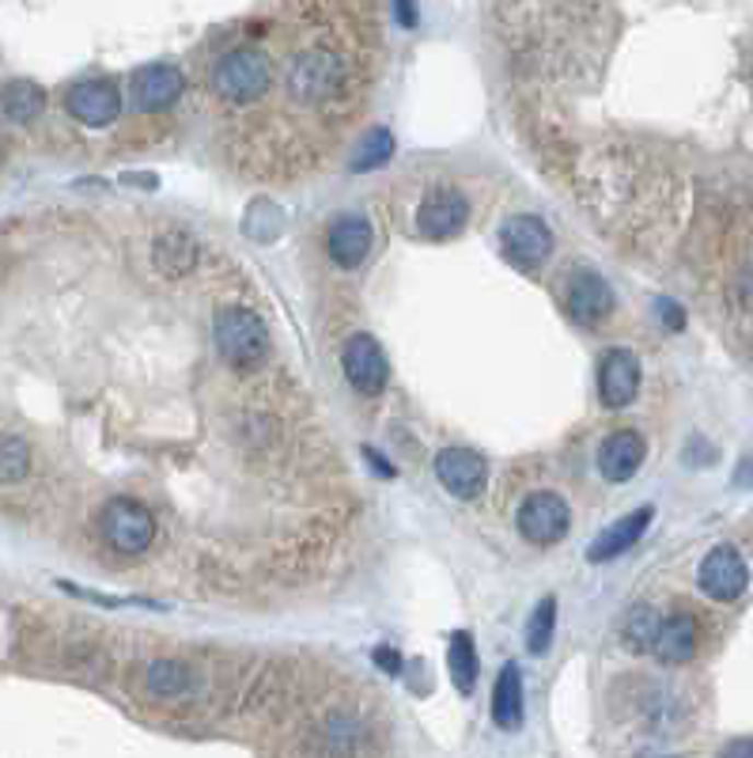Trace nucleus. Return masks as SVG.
<instances>
[{
    "mask_svg": "<svg viewBox=\"0 0 753 758\" xmlns=\"http://www.w3.org/2000/svg\"><path fill=\"white\" fill-rule=\"evenodd\" d=\"M212 342H217V353L228 360L231 368H243V372H254V368L277 365L273 360V331L262 319V311L246 300H223L212 315Z\"/></svg>",
    "mask_w": 753,
    "mask_h": 758,
    "instance_id": "f257e3e1",
    "label": "nucleus"
},
{
    "mask_svg": "<svg viewBox=\"0 0 753 758\" xmlns=\"http://www.w3.org/2000/svg\"><path fill=\"white\" fill-rule=\"evenodd\" d=\"M515 527L526 542H534V547H557V542L568 535V527H572L568 501L553 490H537L515 513Z\"/></svg>",
    "mask_w": 753,
    "mask_h": 758,
    "instance_id": "f03ea898",
    "label": "nucleus"
},
{
    "mask_svg": "<svg viewBox=\"0 0 753 758\" xmlns=\"http://www.w3.org/2000/svg\"><path fill=\"white\" fill-rule=\"evenodd\" d=\"M500 251L519 274H537L553 254V232L537 217H508L500 228Z\"/></svg>",
    "mask_w": 753,
    "mask_h": 758,
    "instance_id": "7ed1b4c3",
    "label": "nucleus"
},
{
    "mask_svg": "<svg viewBox=\"0 0 753 758\" xmlns=\"http://www.w3.org/2000/svg\"><path fill=\"white\" fill-rule=\"evenodd\" d=\"M470 197L451 183H436L417 205V236L454 239L470 225Z\"/></svg>",
    "mask_w": 753,
    "mask_h": 758,
    "instance_id": "20e7f679",
    "label": "nucleus"
},
{
    "mask_svg": "<svg viewBox=\"0 0 753 758\" xmlns=\"http://www.w3.org/2000/svg\"><path fill=\"white\" fill-rule=\"evenodd\" d=\"M697 581H700V592L716 604H734L742 599V592L750 588V565L746 558L739 554V547L731 542H719L705 554V562L697 568Z\"/></svg>",
    "mask_w": 753,
    "mask_h": 758,
    "instance_id": "39448f33",
    "label": "nucleus"
},
{
    "mask_svg": "<svg viewBox=\"0 0 753 758\" xmlns=\"http://www.w3.org/2000/svg\"><path fill=\"white\" fill-rule=\"evenodd\" d=\"M560 303H565L568 319L579 326H599L602 319L614 311V288L606 285V277L594 269L579 266L568 274L565 288H560Z\"/></svg>",
    "mask_w": 753,
    "mask_h": 758,
    "instance_id": "423d86ee",
    "label": "nucleus"
},
{
    "mask_svg": "<svg viewBox=\"0 0 753 758\" xmlns=\"http://www.w3.org/2000/svg\"><path fill=\"white\" fill-rule=\"evenodd\" d=\"M341 372L349 379L352 391H360L363 399H375L386 391V379H391V365H386L383 345L371 334H352L345 342L341 353Z\"/></svg>",
    "mask_w": 753,
    "mask_h": 758,
    "instance_id": "0eeeda50",
    "label": "nucleus"
},
{
    "mask_svg": "<svg viewBox=\"0 0 753 758\" xmlns=\"http://www.w3.org/2000/svg\"><path fill=\"white\" fill-rule=\"evenodd\" d=\"M436 478H440L451 497L477 501L488 485V463L485 456H477L470 448H447L436 456Z\"/></svg>",
    "mask_w": 753,
    "mask_h": 758,
    "instance_id": "6e6552de",
    "label": "nucleus"
},
{
    "mask_svg": "<svg viewBox=\"0 0 753 758\" xmlns=\"http://www.w3.org/2000/svg\"><path fill=\"white\" fill-rule=\"evenodd\" d=\"M140 690L152 702H189L201 690V675L186 661H148L140 671Z\"/></svg>",
    "mask_w": 753,
    "mask_h": 758,
    "instance_id": "1a4fd4ad",
    "label": "nucleus"
},
{
    "mask_svg": "<svg viewBox=\"0 0 753 758\" xmlns=\"http://www.w3.org/2000/svg\"><path fill=\"white\" fill-rule=\"evenodd\" d=\"M640 391V360L628 349H606L599 360V399L606 410H625Z\"/></svg>",
    "mask_w": 753,
    "mask_h": 758,
    "instance_id": "9d476101",
    "label": "nucleus"
},
{
    "mask_svg": "<svg viewBox=\"0 0 753 758\" xmlns=\"http://www.w3.org/2000/svg\"><path fill=\"white\" fill-rule=\"evenodd\" d=\"M186 92V80L175 65H144L134 77V106L140 114L171 111Z\"/></svg>",
    "mask_w": 753,
    "mask_h": 758,
    "instance_id": "9b49d317",
    "label": "nucleus"
},
{
    "mask_svg": "<svg viewBox=\"0 0 753 758\" xmlns=\"http://www.w3.org/2000/svg\"><path fill=\"white\" fill-rule=\"evenodd\" d=\"M644 459H648V440H644L636 428H617V433H610L599 448V474L606 478V482L621 485L640 471Z\"/></svg>",
    "mask_w": 753,
    "mask_h": 758,
    "instance_id": "f8f14e48",
    "label": "nucleus"
},
{
    "mask_svg": "<svg viewBox=\"0 0 753 758\" xmlns=\"http://www.w3.org/2000/svg\"><path fill=\"white\" fill-rule=\"evenodd\" d=\"M371 243H375V232H371L368 217H360V213H345V217H337L326 232V254H329V262L341 269L360 266V262L368 259Z\"/></svg>",
    "mask_w": 753,
    "mask_h": 758,
    "instance_id": "ddd939ff",
    "label": "nucleus"
},
{
    "mask_svg": "<svg viewBox=\"0 0 753 758\" xmlns=\"http://www.w3.org/2000/svg\"><path fill=\"white\" fill-rule=\"evenodd\" d=\"M69 114L84 126H111L121 114V92L114 80H84L69 92Z\"/></svg>",
    "mask_w": 753,
    "mask_h": 758,
    "instance_id": "4468645a",
    "label": "nucleus"
},
{
    "mask_svg": "<svg viewBox=\"0 0 753 758\" xmlns=\"http://www.w3.org/2000/svg\"><path fill=\"white\" fill-rule=\"evenodd\" d=\"M651 520H656V508H651V505H640L636 513L621 516L617 524H610L606 531H602L599 539L587 547V562H594V565L614 562V558H621L625 550H633L636 542L644 539V531L651 527Z\"/></svg>",
    "mask_w": 753,
    "mask_h": 758,
    "instance_id": "2eb2a0df",
    "label": "nucleus"
},
{
    "mask_svg": "<svg viewBox=\"0 0 753 758\" xmlns=\"http://www.w3.org/2000/svg\"><path fill=\"white\" fill-rule=\"evenodd\" d=\"M697 645H700V625L697 618L690 611H674L659 622V633H656V645L651 653L659 656L663 664H690L697 656Z\"/></svg>",
    "mask_w": 753,
    "mask_h": 758,
    "instance_id": "dca6fc26",
    "label": "nucleus"
},
{
    "mask_svg": "<svg viewBox=\"0 0 753 758\" xmlns=\"http://www.w3.org/2000/svg\"><path fill=\"white\" fill-rule=\"evenodd\" d=\"M523 675H519V664H503V671L496 675V690H493V721L496 728L503 732H519L523 728Z\"/></svg>",
    "mask_w": 753,
    "mask_h": 758,
    "instance_id": "f3484780",
    "label": "nucleus"
},
{
    "mask_svg": "<svg viewBox=\"0 0 753 758\" xmlns=\"http://www.w3.org/2000/svg\"><path fill=\"white\" fill-rule=\"evenodd\" d=\"M447 667H451V679L459 687V694H474L477 687V648L470 633H454L451 648H447Z\"/></svg>",
    "mask_w": 753,
    "mask_h": 758,
    "instance_id": "a211bd4d",
    "label": "nucleus"
},
{
    "mask_svg": "<svg viewBox=\"0 0 753 758\" xmlns=\"http://www.w3.org/2000/svg\"><path fill=\"white\" fill-rule=\"evenodd\" d=\"M31 463H35V451L23 436L0 433V485H20L27 482Z\"/></svg>",
    "mask_w": 753,
    "mask_h": 758,
    "instance_id": "6ab92c4d",
    "label": "nucleus"
},
{
    "mask_svg": "<svg viewBox=\"0 0 753 758\" xmlns=\"http://www.w3.org/2000/svg\"><path fill=\"white\" fill-rule=\"evenodd\" d=\"M659 611L648 604L633 607V611L625 615V630H621V641H625L628 653H651V645H656V633H659Z\"/></svg>",
    "mask_w": 753,
    "mask_h": 758,
    "instance_id": "aec40b11",
    "label": "nucleus"
},
{
    "mask_svg": "<svg viewBox=\"0 0 753 758\" xmlns=\"http://www.w3.org/2000/svg\"><path fill=\"white\" fill-rule=\"evenodd\" d=\"M43 106H46L43 88L27 84V80L8 84L4 92H0V111H4L12 122H35L38 114H43Z\"/></svg>",
    "mask_w": 753,
    "mask_h": 758,
    "instance_id": "412c9836",
    "label": "nucleus"
},
{
    "mask_svg": "<svg viewBox=\"0 0 753 758\" xmlns=\"http://www.w3.org/2000/svg\"><path fill=\"white\" fill-rule=\"evenodd\" d=\"M391 152H394V137L386 134V129H371V134L352 148L349 168L356 171V175H363V171H375V168H383V163L391 160Z\"/></svg>",
    "mask_w": 753,
    "mask_h": 758,
    "instance_id": "4be33fe9",
    "label": "nucleus"
},
{
    "mask_svg": "<svg viewBox=\"0 0 753 758\" xmlns=\"http://www.w3.org/2000/svg\"><path fill=\"white\" fill-rule=\"evenodd\" d=\"M553 630H557V599L545 596L542 604L534 607L531 622H526V648H531L534 656L549 653V645H553Z\"/></svg>",
    "mask_w": 753,
    "mask_h": 758,
    "instance_id": "5701e85b",
    "label": "nucleus"
},
{
    "mask_svg": "<svg viewBox=\"0 0 753 758\" xmlns=\"http://www.w3.org/2000/svg\"><path fill=\"white\" fill-rule=\"evenodd\" d=\"M731 300H734V308H739L742 315L753 319V259L739 269V274H734V282H731Z\"/></svg>",
    "mask_w": 753,
    "mask_h": 758,
    "instance_id": "b1692460",
    "label": "nucleus"
},
{
    "mask_svg": "<svg viewBox=\"0 0 753 758\" xmlns=\"http://www.w3.org/2000/svg\"><path fill=\"white\" fill-rule=\"evenodd\" d=\"M656 315H659V323H663L670 334L685 331V308L677 300H670V296H659V300H656Z\"/></svg>",
    "mask_w": 753,
    "mask_h": 758,
    "instance_id": "393cba45",
    "label": "nucleus"
},
{
    "mask_svg": "<svg viewBox=\"0 0 753 758\" xmlns=\"http://www.w3.org/2000/svg\"><path fill=\"white\" fill-rule=\"evenodd\" d=\"M360 451H363V459H368L371 471H375V474H383V478H398V471H394V463H386V459L379 456L375 448H360Z\"/></svg>",
    "mask_w": 753,
    "mask_h": 758,
    "instance_id": "a878e982",
    "label": "nucleus"
},
{
    "mask_svg": "<svg viewBox=\"0 0 753 758\" xmlns=\"http://www.w3.org/2000/svg\"><path fill=\"white\" fill-rule=\"evenodd\" d=\"M719 758H753V739H734L719 751Z\"/></svg>",
    "mask_w": 753,
    "mask_h": 758,
    "instance_id": "bb28decb",
    "label": "nucleus"
},
{
    "mask_svg": "<svg viewBox=\"0 0 753 758\" xmlns=\"http://www.w3.org/2000/svg\"><path fill=\"white\" fill-rule=\"evenodd\" d=\"M375 664L386 667L391 675H398V656H394V648H375Z\"/></svg>",
    "mask_w": 753,
    "mask_h": 758,
    "instance_id": "cd10ccee",
    "label": "nucleus"
},
{
    "mask_svg": "<svg viewBox=\"0 0 753 758\" xmlns=\"http://www.w3.org/2000/svg\"><path fill=\"white\" fill-rule=\"evenodd\" d=\"M734 485H753V456H746L734 471Z\"/></svg>",
    "mask_w": 753,
    "mask_h": 758,
    "instance_id": "c85d7f7f",
    "label": "nucleus"
},
{
    "mask_svg": "<svg viewBox=\"0 0 753 758\" xmlns=\"http://www.w3.org/2000/svg\"><path fill=\"white\" fill-rule=\"evenodd\" d=\"M391 12L398 15V20L405 23V27H413V23H417V8H413V4H394Z\"/></svg>",
    "mask_w": 753,
    "mask_h": 758,
    "instance_id": "c756f323",
    "label": "nucleus"
},
{
    "mask_svg": "<svg viewBox=\"0 0 753 758\" xmlns=\"http://www.w3.org/2000/svg\"><path fill=\"white\" fill-rule=\"evenodd\" d=\"M667 758H682V755H667Z\"/></svg>",
    "mask_w": 753,
    "mask_h": 758,
    "instance_id": "7c9ffc66",
    "label": "nucleus"
}]
</instances>
